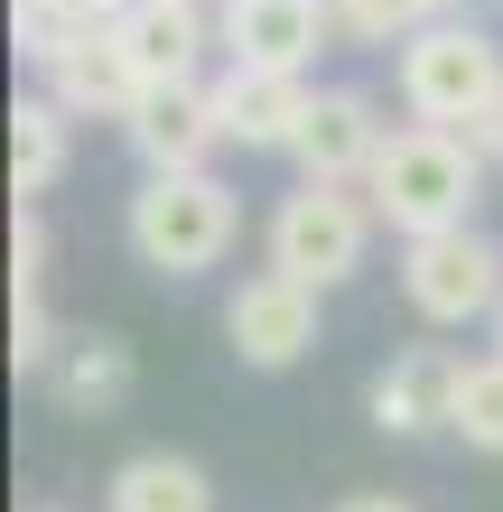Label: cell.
<instances>
[{
	"label": "cell",
	"instance_id": "6da1fadb",
	"mask_svg": "<svg viewBox=\"0 0 503 512\" xmlns=\"http://www.w3.org/2000/svg\"><path fill=\"white\" fill-rule=\"evenodd\" d=\"M233 233H243V196L215 168H177V177H140V196L122 205V243L140 270L159 280H205L224 270Z\"/></svg>",
	"mask_w": 503,
	"mask_h": 512
},
{
	"label": "cell",
	"instance_id": "7a4b0ae2",
	"mask_svg": "<svg viewBox=\"0 0 503 512\" xmlns=\"http://www.w3.org/2000/svg\"><path fill=\"white\" fill-rule=\"evenodd\" d=\"M364 196H373V215L401 233H448V224H476V205H485V159L466 149V131H438V122H410L392 131V149L373 159L364 177Z\"/></svg>",
	"mask_w": 503,
	"mask_h": 512
},
{
	"label": "cell",
	"instance_id": "3957f363",
	"mask_svg": "<svg viewBox=\"0 0 503 512\" xmlns=\"http://www.w3.org/2000/svg\"><path fill=\"white\" fill-rule=\"evenodd\" d=\"M373 196L364 187H327V177H299L280 205H271V233H261V261L289 270V280H308V289H345L354 270L373 261Z\"/></svg>",
	"mask_w": 503,
	"mask_h": 512
},
{
	"label": "cell",
	"instance_id": "277c9868",
	"mask_svg": "<svg viewBox=\"0 0 503 512\" xmlns=\"http://www.w3.org/2000/svg\"><path fill=\"white\" fill-rule=\"evenodd\" d=\"M392 84H401V112H410V122L466 131V122H476V112L503 94V38L448 10V19H429L420 38H401Z\"/></svg>",
	"mask_w": 503,
	"mask_h": 512
},
{
	"label": "cell",
	"instance_id": "5b68a950",
	"mask_svg": "<svg viewBox=\"0 0 503 512\" xmlns=\"http://www.w3.org/2000/svg\"><path fill=\"white\" fill-rule=\"evenodd\" d=\"M401 298L420 326H476L503 308V243L485 224H448V233H410L401 243Z\"/></svg>",
	"mask_w": 503,
	"mask_h": 512
},
{
	"label": "cell",
	"instance_id": "8992f818",
	"mask_svg": "<svg viewBox=\"0 0 503 512\" xmlns=\"http://www.w3.org/2000/svg\"><path fill=\"white\" fill-rule=\"evenodd\" d=\"M122 140H131L140 177L215 168V149H233V140H224V94H215L205 75H168V84H140V103H131Z\"/></svg>",
	"mask_w": 503,
	"mask_h": 512
},
{
	"label": "cell",
	"instance_id": "52a82bcc",
	"mask_svg": "<svg viewBox=\"0 0 503 512\" xmlns=\"http://www.w3.org/2000/svg\"><path fill=\"white\" fill-rule=\"evenodd\" d=\"M317 298H327V289H308V280H289V270L261 261L252 280L224 298V345L243 354L252 373L308 364V354H317Z\"/></svg>",
	"mask_w": 503,
	"mask_h": 512
},
{
	"label": "cell",
	"instance_id": "ba28073f",
	"mask_svg": "<svg viewBox=\"0 0 503 512\" xmlns=\"http://www.w3.org/2000/svg\"><path fill=\"white\" fill-rule=\"evenodd\" d=\"M392 149V122H382V103L364 94V84H317V112L299 131V177H327V187H364L373 159Z\"/></svg>",
	"mask_w": 503,
	"mask_h": 512
},
{
	"label": "cell",
	"instance_id": "9c48e42d",
	"mask_svg": "<svg viewBox=\"0 0 503 512\" xmlns=\"http://www.w3.org/2000/svg\"><path fill=\"white\" fill-rule=\"evenodd\" d=\"M457 373H466L457 345H401L392 364L364 382L373 429H382V438H429V429H448V419H457Z\"/></svg>",
	"mask_w": 503,
	"mask_h": 512
},
{
	"label": "cell",
	"instance_id": "30bf717a",
	"mask_svg": "<svg viewBox=\"0 0 503 512\" xmlns=\"http://www.w3.org/2000/svg\"><path fill=\"white\" fill-rule=\"evenodd\" d=\"M215 38L233 66H280V75H308L317 47L336 38V10L327 0H224Z\"/></svg>",
	"mask_w": 503,
	"mask_h": 512
},
{
	"label": "cell",
	"instance_id": "8fae6325",
	"mask_svg": "<svg viewBox=\"0 0 503 512\" xmlns=\"http://www.w3.org/2000/svg\"><path fill=\"white\" fill-rule=\"evenodd\" d=\"M224 140L233 149H261V159H289L308 131V112H317V84L308 75H280V66H233L224 84Z\"/></svg>",
	"mask_w": 503,
	"mask_h": 512
},
{
	"label": "cell",
	"instance_id": "7c38bea8",
	"mask_svg": "<svg viewBox=\"0 0 503 512\" xmlns=\"http://www.w3.org/2000/svg\"><path fill=\"white\" fill-rule=\"evenodd\" d=\"M47 75V94L75 112V122H131V103H140V56H131V38H122V19L112 28H94V38H75L56 66H38Z\"/></svg>",
	"mask_w": 503,
	"mask_h": 512
},
{
	"label": "cell",
	"instance_id": "4fadbf2b",
	"mask_svg": "<svg viewBox=\"0 0 503 512\" xmlns=\"http://www.w3.org/2000/svg\"><path fill=\"white\" fill-rule=\"evenodd\" d=\"M38 391H47L56 410H75V419L131 401V345H122V336H94V326H66L56 354L38 364Z\"/></svg>",
	"mask_w": 503,
	"mask_h": 512
},
{
	"label": "cell",
	"instance_id": "5bb4252c",
	"mask_svg": "<svg viewBox=\"0 0 503 512\" xmlns=\"http://www.w3.org/2000/svg\"><path fill=\"white\" fill-rule=\"evenodd\" d=\"M122 38H131V56H140V75H150V84L196 75V56L224 47L215 19H205L196 0H131V10H122Z\"/></svg>",
	"mask_w": 503,
	"mask_h": 512
},
{
	"label": "cell",
	"instance_id": "9a60e30c",
	"mask_svg": "<svg viewBox=\"0 0 503 512\" xmlns=\"http://www.w3.org/2000/svg\"><path fill=\"white\" fill-rule=\"evenodd\" d=\"M103 512H215V485H205L196 457H168V447H150V457H122V466H112Z\"/></svg>",
	"mask_w": 503,
	"mask_h": 512
},
{
	"label": "cell",
	"instance_id": "2e32d148",
	"mask_svg": "<svg viewBox=\"0 0 503 512\" xmlns=\"http://www.w3.org/2000/svg\"><path fill=\"white\" fill-rule=\"evenodd\" d=\"M66 149H75V112L56 94H28L10 112V187H19V205H38L66 177Z\"/></svg>",
	"mask_w": 503,
	"mask_h": 512
},
{
	"label": "cell",
	"instance_id": "e0dca14e",
	"mask_svg": "<svg viewBox=\"0 0 503 512\" xmlns=\"http://www.w3.org/2000/svg\"><path fill=\"white\" fill-rule=\"evenodd\" d=\"M122 10H131V0H19V19H10V28H19V56H28V66H56L75 38L112 28Z\"/></svg>",
	"mask_w": 503,
	"mask_h": 512
},
{
	"label": "cell",
	"instance_id": "ac0fdd59",
	"mask_svg": "<svg viewBox=\"0 0 503 512\" xmlns=\"http://www.w3.org/2000/svg\"><path fill=\"white\" fill-rule=\"evenodd\" d=\"M327 10H336L345 47H401V38H420L429 19H448L457 0H327Z\"/></svg>",
	"mask_w": 503,
	"mask_h": 512
},
{
	"label": "cell",
	"instance_id": "d6986e66",
	"mask_svg": "<svg viewBox=\"0 0 503 512\" xmlns=\"http://www.w3.org/2000/svg\"><path fill=\"white\" fill-rule=\"evenodd\" d=\"M448 429L476 447V457H503V354H476L457 373V419Z\"/></svg>",
	"mask_w": 503,
	"mask_h": 512
},
{
	"label": "cell",
	"instance_id": "ffe728a7",
	"mask_svg": "<svg viewBox=\"0 0 503 512\" xmlns=\"http://www.w3.org/2000/svg\"><path fill=\"white\" fill-rule=\"evenodd\" d=\"M56 336H66V326L47 317V298H38V289H10V364H19L28 382H38V364L56 354Z\"/></svg>",
	"mask_w": 503,
	"mask_h": 512
},
{
	"label": "cell",
	"instance_id": "44dd1931",
	"mask_svg": "<svg viewBox=\"0 0 503 512\" xmlns=\"http://www.w3.org/2000/svg\"><path fill=\"white\" fill-rule=\"evenodd\" d=\"M47 280V224H38V205H19V224H10V289H38Z\"/></svg>",
	"mask_w": 503,
	"mask_h": 512
},
{
	"label": "cell",
	"instance_id": "7402d4cb",
	"mask_svg": "<svg viewBox=\"0 0 503 512\" xmlns=\"http://www.w3.org/2000/svg\"><path fill=\"white\" fill-rule=\"evenodd\" d=\"M466 149H476L485 168H503V94H494V103L476 112V122H466Z\"/></svg>",
	"mask_w": 503,
	"mask_h": 512
},
{
	"label": "cell",
	"instance_id": "603a6c76",
	"mask_svg": "<svg viewBox=\"0 0 503 512\" xmlns=\"http://www.w3.org/2000/svg\"><path fill=\"white\" fill-rule=\"evenodd\" d=\"M336 512H420V503H401V494H345Z\"/></svg>",
	"mask_w": 503,
	"mask_h": 512
},
{
	"label": "cell",
	"instance_id": "cb8c5ba5",
	"mask_svg": "<svg viewBox=\"0 0 503 512\" xmlns=\"http://www.w3.org/2000/svg\"><path fill=\"white\" fill-rule=\"evenodd\" d=\"M485 326H494V354H503V308H494V317H485Z\"/></svg>",
	"mask_w": 503,
	"mask_h": 512
},
{
	"label": "cell",
	"instance_id": "d4e9b609",
	"mask_svg": "<svg viewBox=\"0 0 503 512\" xmlns=\"http://www.w3.org/2000/svg\"><path fill=\"white\" fill-rule=\"evenodd\" d=\"M38 512H56V503H38Z\"/></svg>",
	"mask_w": 503,
	"mask_h": 512
}]
</instances>
